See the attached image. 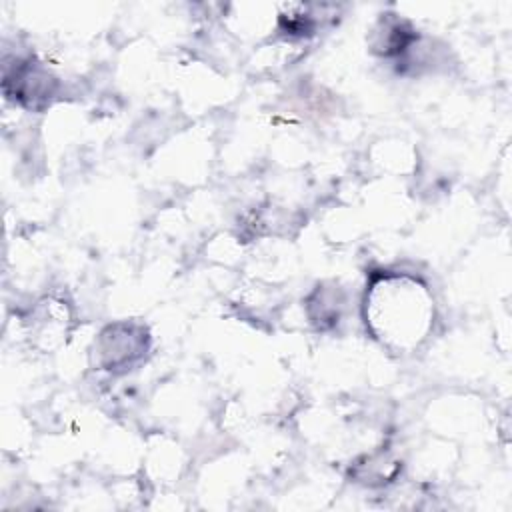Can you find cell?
<instances>
[{"mask_svg":"<svg viewBox=\"0 0 512 512\" xmlns=\"http://www.w3.org/2000/svg\"><path fill=\"white\" fill-rule=\"evenodd\" d=\"M430 304L432 300L418 280L386 274L370 286L366 322L378 338L396 342L398 348L414 346L428 330Z\"/></svg>","mask_w":512,"mask_h":512,"instance_id":"1","label":"cell"}]
</instances>
